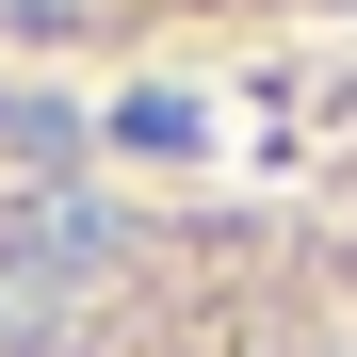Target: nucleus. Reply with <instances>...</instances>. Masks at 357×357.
<instances>
[{
  "mask_svg": "<svg viewBox=\"0 0 357 357\" xmlns=\"http://www.w3.org/2000/svg\"><path fill=\"white\" fill-rule=\"evenodd\" d=\"M98 0H0V33H82Z\"/></svg>",
  "mask_w": 357,
  "mask_h": 357,
  "instance_id": "nucleus-1",
  "label": "nucleus"
}]
</instances>
